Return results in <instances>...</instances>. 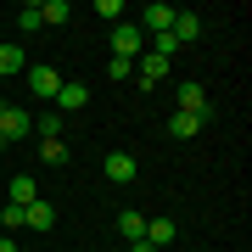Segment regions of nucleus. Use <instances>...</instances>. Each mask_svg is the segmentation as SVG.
I'll return each mask as SVG.
<instances>
[{
  "label": "nucleus",
  "instance_id": "obj_1",
  "mask_svg": "<svg viewBox=\"0 0 252 252\" xmlns=\"http://www.w3.org/2000/svg\"><path fill=\"white\" fill-rule=\"evenodd\" d=\"M140 39H146L140 23H118L112 28V56H129V62H135V56H140Z\"/></svg>",
  "mask_w": 252,
  "mask_h": 252
},
{
  "label": "nucleus",
  "instance_id": "obj_2",
  "mask_svg": "<svg viewBox=\"0 0 252 252\" xmlns=\"http://www.w3.org/2000/svg\"><path fill=\"white\" fill-rule=\"evenodd\" d=\"M28 129H34V118H28L23 107H6V101H0V135H6V146H11V140H23Z\"/></svg>",
  "mask_w": 252,
  "mask_h": 252
},
{
  "label": "nucleus",
  "instance_id": "obj_3",
  "mask_svg": "<svg viewBox=\"0 0 252 252\" xmlns=\"http://www.w3.org/2000/svg\"><path fill=\"white\" fill-rule=\"evenodd\" d=\"M28 90H34L39 101H56V90H62V79H56V67H28Z\"/></svg>",
  "mask_w": 252,
  "mask_h": 252
},
{
  "label": "nucleus",
  "instance_id": "obj_4",
  "mask_svg": "<svg viewBox=\"0 0 252 252\" xmlns=\"http://www.w3.org/2000/svg\"><path fill=\"white\" fill-rule=\"evenodd\" d=\"M207 118H213V112H174V118H168V135H174V140H190Z\"/></svg>",
  "mask_w": 252,
  "mask_h": 252
},
{
  "label": "nucleus",
  "instance_id": "obj_5",
  "mask_svg": "<svg viewBox=\"0 0 252 252\" xmlns=\"http://www.w3.org/2000/svg\"><path fill=\"white\" fill-rule=\"evenodd\" d=\"M168 34L174 39H180V51L190 45V39H196L202 34V17H196V11H174V28H168Z\"/></svg>",
  "mask_w": 252,
  "mask_h": 252
},
{
  "label": "nucleus",
  "instance_id": "obj_6",
  "mask_svg": "<svg viewBox=\"0 0 252 252\" xmlns=\"http://www.w3.org/2000/svg\"><path fill=\"white\" fill-rule=\"evenodd\" d=\"M107 180L112 185H129V180H135V157H129V152H107Z\"/></svg>",
  "mask_w": 252,
  "mask_h": 252
},
{
  "label": "nucleus",
  "instance_id": "obj_7",
  "mask_svg": "<svg viewBox=\"0 0 252 252\" xmlns=\"http://www.w3.org/2000/svg\"><path fill=\"white\" fill-rule=\"evenodd\" d=\"M140 28H152V34H168V28H174V6L152 0V6H146V17H140Z\"/></svg>",
  "mask_w": 252,
  "mask_h": 252
},
{
  "label": "nucleus",
  "instance_id": "obj_8",
  "mask_svg": "<svg viewBox=\"0 0 252 252\" xmlns=\"http://www.w3.org/2000/svg\"><path fill=\"white\" fill-rule=\"evenodd\" d=\"M51 224H56L51 202H28V207H23V230H51Z\"/></svg>",
  "mask_w": 252,
  "mask_h": 252
},
{
  "label": "nucleus",
  "instance_id": "obj_9",
  "mask_svg": "<svg viewBox=\"0 0 252 252\" xmlns=\"http://www.w3.org/2000/svg\"><path fill=\"white\" fill-rule=\"evenodd\" d=\"M84 101H90V90H84L79 79H67L62 90H56V107H62V112H73V107H84Z\"/></svg>",
  "mask_w": 252,
  "mask_h": 252
},
{
  "label": "nucleus",
  "instance_id": "obj_10",
  "mask_svg": "<svg viewBox=\"0 0 252 252\" xmlns=\"http://www.w3.org/2000/svg\"><path fill=\"white\" fill-rule=\"evenodd\" d=\"M174 235H180V230H174V219H152V224H146V235H140V241H152V247H168Z\"/></svg>",
  "mask_w": 252,
  "mask_h": 252
},
{
  "label": "nucleus",
  "instance_id": "obj_11",
  "mask_svg": "<svg viewBox=\"0 0 252 252\" xmlns=\"http://www.w3.org/2000/svg\"><path fill=\"white\" fill-rule=\"evenodd\" d=\"M180 112H213L202 95V84H180Z\"/></svg>",
  "mask_w": 252,
  "mask_h": 252
},
{
  "label": "nucleus",
  "instance_id": "obj_12",
  "mask_svg": "<svg viewBox=\"0 0 252 252\" xmlns=\"http://www.w3.org/2000/svg\"><path fill=\"white\" fill-rule=\"evenodd\" d=\"M34 129H39V140H62V112H39Z\"/></svg>",
  "mask_w": 252,
  "mask_h": 252
},
{
  "label": "nucleus",
  "instance_id": "obj_13",
  "mask_svg": "<svg viewBox=\"0 0 252 252\" xmlns=\"http://www.w3.org/2000/svg\"><path fill=\"white\" fill-rule=\"evenodd\" d=\"M118 235H124V241H140V235H146V219L140 213H118Z\"/></svg>",
  "mask_w": 252,
  "mask_h": 252
},
{
  "label": "nucleus",
  "instance_id": "obj_14",
  "mask_svg": "<svg viewBox=\"0 0 252 252\" xmlns=\"http://www.w3.org/2000/svg\"><path fill=\"white\" fill-rule=\"evenodd\" d=\"M11 202H17V207L39 202V190H34V180H28V174H17V180H11Z\"/></svg>",
  "mask_w": 252,
  "mask_h": 252
},
{
  "label": "nucleus",
  "instance_id": "obj_15",
  "mask_svg": "<svg viewBox=\"0 0 252 252\" xmlns=\"http://www.w3.org/2000/svg\"><path fill=\"white\" fill-rule=\"evenodd\" d=\"M39 17H45V23H67L73 6H67V0H39Z\"/></svg>",
  "mask_w": 252,
  "mask_h": 252
},
{
  "label": "nucleus",
  "instance_id": "obj_16",
  "mask_svg": "<svg viewBox=\"0 0 252 252\" xmlns=\"http://www.w3.org/2000/svg\"><path fill=\"white\" fill-rule=\"evenodd\" d=\"M17 28H23V34H34V28H45V17H39V0H28V6L17 11Z\"/></svg>",
  "mask_w": 252,
  "mask_h": 252
},
{
  "label": "nucleus",
  "instance_id": "obj_17",
  "mask_svg": "<svg viewBox=\"0 0 252 252\" xmlns=\"http://www.w3.org/2000/svg\"><path fill=\"white\" fill-rule=\"evenodd\" d=\"M39 162L62 168V162H67V146H62V140H39Z\"/></svg>",
  "mask_w": 252,
  "mask_h": 252
},
{
  "label": "nucleus",
  "instance_id": "obj_18",
  "mask_svg": "<svg viewBox=\"0 0 252 252\" xmlns=\"http://www.w3.org/2000/svg\"><path fill=\"white\" fill-rule=\"evenodd\" d=\"M28 62V56H23V45H0V73H17Z\"/></svg>",
  "mask_w": 252,
  "mask_h": 252
},
{
  "label": "nucleus",
  "instance_id": "obj_19",
  "mask_svg": "<svg viewBox=\"0 0 252 252\" xmlns=\"http://www.w3.org/2000/svg\"><path fill=\"white\" fill-rule=\"evenodd\" d=\"M129 73H135V62H129V56H112V62H107V79H129Z\"/></svg>",
  "mask_w": 252,
  "mask_h": 252
},
{
  "label": "nucleus",
  "instance_id": "obj_20",
  "mask_svg": "<svg viewBox=\"0 0 252 252\" xmlns=\"http://www.w3.org/2000/svg\"><path fill=\"white\" fill-rule=\"evenodd\" d=\"M124 252H157V247H152V241H129Z\"/></svg>",
  "mask_w": 252,
  "mask_h": 252
},
{
  "label": "nucleus",
  "instance_id": "obj_21",
  "mask_svg": "<svg viewBox=\"0 0 252 252\" xmlns=\"http://www.w3.org/2000/svg\"><path fill=\"white\" fill-rule=\"evenodd\" d=\"M0 252H17V241H11V235H6V241H0Z\"/></svg>",
  "mask_w": 252,
  "mask_h": 252
},
{
  "label": "nucleus",
  "instance_id": "obj_22",
  "mask_svg": "<svg viewBox=\"0 0 252 252\" xmlns=\"http://www.w3.org/2000/svg\"><path fill=\"white\" fill-rule=\"evenodd\" d=\"M0 152H6V135H0Z\"/></svg>",
  "mask_w": 252,
  "mask_h": 252
}]
</instances>
